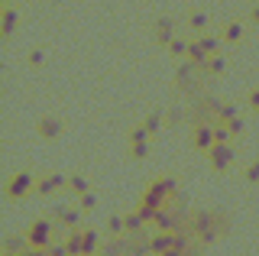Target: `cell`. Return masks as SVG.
Masks as SVG:
<instances>
[{"label": "cell", "instance_id": "3957f363", "mask_svg": "<svg viewBox=\"0 0 259 256\" xmlns=\"http://www.w3.org/2000/svg\"><path fill=\"white\" fill-rule=\"evenodd\" d=\"M26 240H29V246H36V250H49V243H52V224H49L46 218L36 221V224L29 227Z\"/></svg>", "mask_w": 259, "mask_h": 256}, {"label": "cell", "instance_id": "6da1fadb", "mask_svg": "<svg viewBox=\"0 0 259 256\" xmlns=\"http://www.w3.org/2000/svg\"><path fill=\"white\" fill-rule=\"evenodd\" d=\"M191 146L198 149V153H210V149L217 146V140H214V123H194V130H191Z\"/></svg>", "mask_w": 259, "mask_h": 256}, {"label": "cell", "instance_id": "484cf974", "mask_svg": "<svg viewBox=\"0 0 259 256\" xmlns=\"http://www.w3.org/2000/svg\"><path fill=\"white\" fill-rule=\"evenodd\" d=\"M185 114H182V110H178V107H172V110H168V123H178V120H182Z\"/></svg>", "mask_w": 259, "mask_h": 256}, {"label": "cell", "instance_id": "603a6c76", "mask_svg": "<svg viewBox=\"0 0 259 256\" xmlns=\"http://www.w3.org/2000/svg\"><path fill=\"white\" fill-rule=\"evenodd\" d=\"M246 104H249V107H253L256 114H259V88H253V91L246 94Z\"/></svg>", "mask_w": 259, "mask_h": 256}, {"label": "cell", "instance_id": "7a4b0ae2", "mask_svg": "<svg viewBox=\"0 0 259 256\" xmlns=\"http://www.w3.org/2000/svg\"><path fill=\"white\" fill-rule=\"evenodd\" d=\"M207 162H210L214 172H227L233 165V146L230 143H217V146L207 153Z\"/></svg>", "mask_w": 259, "mask_h": 256}, {"label": "cell", "instance_id": "52a82bcc", "mask_svg": "<svg viewBox=\"0 0 259 256\" xmlns=\"http://www.w3.org/2000/svg\"><path fill=\"white\" fill-rule=\"evenodd\" d=\"M65 185H68V179H62V175H46V179L36 182V191L39 195H52V191H59Z\"/></svg>", "mask_w": 259, "mask_h": 256}, {"label": "cell", "instance_id": "30bf717a", "mask_svg": "<svg viewBox=\"0 0 259 256\" xmlns=\"http://www.w3.org/2000/svg\"><path fill=\"white\" fill-rule=\"evenodd\" d=\"M221 39H224V42H240V39H243V23H240V20H230V23L224 26Z\"/></svg>", "mask_w": 259, "mask_h": 256}, {"label": "cell", "instance_id": "9a60e30c", "mask_svg": "<svg viewBox=\"0 0 259 256\" xmlns=\"http://www.w3.org/2000/svg\"><path fill=\"white\" fill-rule=\"evenodd\" d=\"M143 126H146L149 133H159V130H162V114H159V110H152V114L143 120Z\"/></svg>", "mask_w": 259, "mask_h": 256}, {"label": "cell", "instance_id": "ffe728a7", "mask_svg": "<svg viewBox=\"0 0 259 256\" xmlns=\"http://www.w3.org/2000/svg\"><path fill=\"white\" fill-rule=\"evenodd\" d=\"M243 179H246L249 185H256V182H259V159H256V162H249V165H246V172H243Z\"/></svg>", "mask_w": 259, "mask_h": 256}, {"label": "cell", "instance_id": "7c38bea8", "mask_svg": "<svg viewBox=\"0 0 259 256\" xmlns=\"http://www.w3.org/2000/svg\"><path fill=\"white\" fill-rule=\"evenodd\" d=\"M188 49H191V42H188V39L175 36V42L168 46V55H175V59H182V55H188Z\"/></svg>", "mask_w": 259, "mask_h": 256}, {"label": "cell", "instance_id": "8992f818", "mask_svg": "<svg viewBox=\"0 0 259 256\" xmlns=\"http://www.w3.org/2000/svg\"><path fill=\"white\" fill-rule=\"evenodd\" d=\"M185 23H188V29L194 33V39H198V36H207V13L204 10H191Z\"/></svg>", "mask_w": 259, "mask_h": 256}, {"label": "cell", "instance_id": "ba28073f", "mask_svg": "<svg viewBox=\"0 0 259 256\" xmlns=\"http://www.w3.org/2000/svg\"><path fill=\"white\" fill-rule=\"evenodd\" d=\"M59 133H62V120L59 117H42V120H39V137L55 140Z\"/></svg>", "mask_w": 259, "mask_h": 256}, {"label": "cell", "instance_id": "9c48e42d", "mask_svg": "<svg viewBox=\"0 0 259 256\" xmlns=\"http://www.w3.org/2000/svg\"><path fill=\"white\" fill-rule=\"evenodd\" d=\"M65 246H68V256H84V230H71L65 237Z\"/></svg>", "mask_w": 259, "mask_h": 256}, {"label": "cell", "instance_id": "d4e9b609", "mask_svg": "<svg viewBox=\"0 0 259 256\" xmlns=\"http://www.w3.org/2000/svg\"><path fill=\"white\" fill-rule=\"evenodd\" d=\"M227 126H230V133H233V137H240V133H243V120H240V117H237V120H230Z\"/></svg>", "mask_w": 259, "mask_h": 256}, {"label": "cell", "instance_id": "44dd1931", "mask_svg": "<svg viewBox=\"0 0 259 256\" xmlns=\"http://www.w3.org/2000/svg\"><path fill=\"white\" fill-rule=\"evenodd\" d=\"M146 153H149V146H146V143H136V146H130V156H133V159H146Z\"/></svg>", "mask_w": 259, "mask_h": 256}, {"label": "cell", "instance_id": "5bb4252c", "mask_svg": "<svg viewBox=\"0 0 259 256\" xmlns=\"http://www.w3.org/2000/svg\"><path fill=\"white\" fill-rule=\"evenodd\" d=\"M224 68H227V62L221 55H210V62L204 65V75H224Z\"/></svg>", "mask_w": 259, "mask_h": 256}, {"label": "cell", "instance_id": "e0dca14e", "mask_svg": "<svg viewBox=\"0 0 259 256\" xmlns=\"http://www.w3.org/2000/svg\"><path fill=\"white\" fill-rule=\"evenodd\" d=\"M26 62H29L32 68H39V65L46 62V49H42V46H36V49H32V52L26 55Z\"/></svg>", "mask_w": 259, "mask_h": 256}, {"label": "cell", "instance_id": "ac0fdd59", "mask_svg": "<svg viewBox=\"0 0 259 256\" xmlns=\"http://www.w3.org/2000/svg\"><path fill=\"white\" fill-rule=\"evenodd\" d=\"M146 137H149V130H146L143 123L133 126V130H130V146H136V143H146Z\"/></svg>", "mask_w": 259, "mask_h": 256}, {"label": "cell", "instance_id": "cb8c5ba5", "mask_svg": "<svg viewBox=\"0 0 259 256\" xmlns=\"http://www.w3.org/2000/svg\"><path fill=\"white\" fill-rule=\"evenodd\" d=\"M94 201H97V198L91 195V191H88V195H81V207H84V211H91V207H94Z\"/></svg>", "mask_w": 259, "mask_h": 256}, {"label": "cell", "instance_id": "2e32d148", "mask_svg": "<svg viewBox=\"0 0 259 256\" xmlns=\"http://www.w3.org/2000/svg\"><path fill=\"white\" fill-rule=\"evenodd\" d=\"M68 188L75 191V195H88V179L84 175H75V179H68Z\"/></svg>", "mask_w": 259, "mask_h": 256}, {"label": "cell", "instance_id": "5b68a950", "mask_svg": "<svg viewBox=\"0 0 259 256\" xmlns=\"http://www.w3.org/2000/svg\"><path fill=\"white\" fill-rule=\"evenodd\" d=\"M32 185H36V182H32V175L29 172H20V175H13V179H10L7 195H10V198H23V195H29V191H32Z\"/></svg>", "mask_w": 259, "mask_h": 256}, {"label": "cell", "instance_id": "4316f807", "mask_svg": "<svg viewBox=\"0 0 259 256\" xmlns=\"http://www.w3.org/2000/svg\"><path fill=\"white\" fill-rule=\"evenodd\" d=\"M249 20H253V23H259V4L253 7V10H249Z\"/></svg>", "mask_w": 259, "mask_h": 256}, {"label": "cell", "instance_id": "277c9868", "mask_svg": "<svg viewBox=\"0 0 259 256\" xmlns=\"http://www.w3.org/2000/svg\"><path fill=\"white\" fill-rule=\"evenodd\" d=\"M152 39L168 49V46L175 42V20L172 17H159L156 23H152Z\"/></svg>", "mask_w": 259, "mask_h": 256}, {"label": "cell", "instance_id": "8fae6325", "mask_svg": "<svg viewBox=\"0 0 259 256\" xmlns=\"http://www.w3.org/2000/svg\"><path fill=\"white\" fill-rule=\"evenodd\" d=\"M16 23H20V13H16L13 7H4V23H0V33L10 36L13 29H16Z\"/></svg>", "mask_w": 259, "mask_h": 256}, {"label": "cell", "instance_id": "d6986e66", "mask_svg": "<svg viewBox=\"0 0 259 256\" xmlns=\"http://www.w3.org/2000/svg\"><path fill=\"white\" fill-rule=\"evenodd\" d=\"M230 137H233V133H230L227 123H214V140L217 143H230Z\"/></svg>", "mask_w": 259, "mask_h": 256}, {"label": "cell", "instance_id": "4fadbf2b", "mask_svg": "<svg viewBox=\"0 0 259 256\" xmlns=\"http://www.w3.org/2000/svg\"><path fill=\"white\" fill-rule=\"evenodd\" d=\"M217 117H221V123H230V120H237V104H221L217 107Z\"/></svg>", "mask_w": 259, "mask_h": 256}, {"label": "cell", "instance_id": "7402d4cb", "mask_svg": "<svg viewBox=\"0 0 259 256\" xmlns=\"http://www.w3.org/2000/svg\"><path fill=\"white\" fill-rule=\"evenodd\" d=\"M107 230H110V234H123V230H126L123 227V218H110L107 221Z\"/></svg>", "mask_w": 259, "mask_h": 256}]
</instances>
